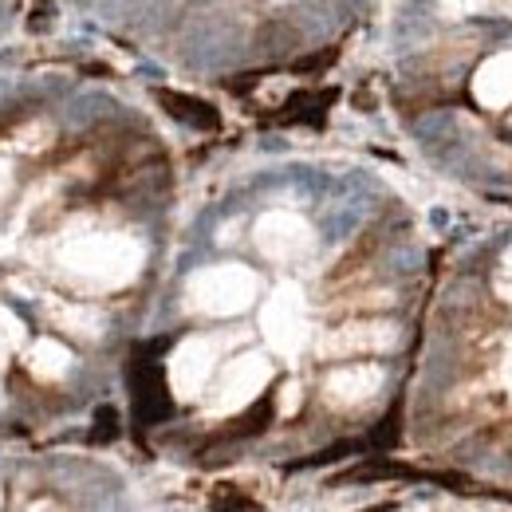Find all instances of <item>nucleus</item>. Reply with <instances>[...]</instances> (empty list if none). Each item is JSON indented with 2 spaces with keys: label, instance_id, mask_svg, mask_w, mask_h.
Instances as JSON below:
<instances>
[{
  "label": "nucleus",
  "instance_id": "obj_1",
  "mask_svg": "<svg viewBox=\"0 0 512 512\" xmlns=\"http://www.w3.org/2000/svg\"><path fill=\"white\" fill-rule=\"evenodd\" d=\"M60 260L67 272L95 280L103 288H115V284H127L138 272L142 249L127 237H79V241H67Z\"/></svg>",
  "mask_w": 512,
  "mask_h": 512
},
{
  "label": "nucleus",
  "instance_id": "obj_2",
  "mask_svg": "<svg viewBox=\"0 0 512 512\" xmlns=\"http://www.w3.org/2000/svg\"><path fill=\"white\" fill-rule=\"evenodd\" d=\"M193 304L209 316H233L245 312L256 296V276L241 264H225V268H209L190 280Z\"/></svg>",
  "mask_w": 512,
  "mask_h": 512
},
{
  "label": "nucleus",
  "instance_id": "obj_3",
  "mask_svg": "<svg viewBox=\"0 0 512 512\" xmlns=\"http://www.w3.org/2000/svg\"><path fill=\"white\" fill-rule=\"evenodd\" d=\"M256 241H260V253L272 260H296L312 249V229L296 213H268L256 225Z\"/></svg>",
  "mask_w": 512,
  "mask_h": 512
},
{
  "label": "nucleus",
  "instance_id": "obj_4",
  "mask_svg": "<svg viewBox=\"0 0 512 512\" xmlns=\"http://www.w3.org/2000/svg\"><path fill=\"white\" fill-rule=\"evenodd\" d=\"M264 331L284 355L300 351V343H304V308H300V292L296 288H280L272 296V304L264 308Z\"/></svg>",
  "mask_w": 512,
  "mask_h": 512
},
{
  "label": "nucleus",
  "instance_id": "obj_5",
  "mask_svg": "<svg viewBox=\"0 0 512 512\" xmlns=\"http://www.w3.org/2000/svg\"><path fill=\"white\" fill-rule=\"evenodd\" d=\"M209 375H213V343H205V339H186V343L178 347V355L170 359V386H174L182 398H190V394H197L201 386L209 383Z\"/></svg>",
  "mask_w": 512,
  "mask_h": 512
},
{
  "label": "nucleus",
  "instance_id": "obj_6",
  "mask_svg": "<svg viewBox=\"0 0 512 512\" xmlns=\"http://www.w3.org/2000/svg\"><path fill=\"white\" fill-rule=\"evenodd\" d=\"M268 363L260 359V355H245V359H237L233 367H229V375H225V386H221V410H237V406H249L256 394H260V386L268 383Z\"/></svg>",
  "mask_w": 512,
  "mask_h": 512
},
{
  "label": "nucleus",
  "instance_id": "obj_7",
  "mask_svg": "<svg viewBox=\"0 0 512 512\" xmlns=\"http://www.w3.org/2000/svg\"><path fill=\"white\" fill-rule=\"evenodd\" d=\"M394 343V327L386 323H347L339 327L331 339H323V355H351V351H379V347H390Z\"/></svg>",
  "mask_w": 512,
  "mask_h": 512
},
{
  "label": "nucleus",
  "instance_id": "obj_8",
  "mask_svg": "<svg viewBox=\"0 0 512 512\" xmlns=\"http://www.w3.org/2000/svg\"><path fill=\"white\" fill-rule=\"evenodd\" d=\"M375 386H379V371L375 367H339V371H331V379H327V398L331 402H363V398H371L375 394Z\"/></svg>",
  "mask_w": 512,
  "mask_h": 512
},
{
  "label": "nucleus",
  "instance_id": "obj_9",
  "mask_svg": "<svg viewBox=\"0 0 512 512\" xmlns=\"http://www.w3.org/2000/svg\"><path fill=\"white\" fill-rule=\"evenodd\" d=\"M67 367H71V351H67L64 343H56V339H40V343L28 351V371H32L36 379H44V383L64 379Z\"/></svg>",
  "mask_w": 512,
  "mask_h": 512
},
{
  "label": "nucleus",
  "instance_id": "obj_10",
  "mask_svg": "<svg viewBox=\"0 0 512 512\" xmlns=\"http://www.w3.org/2000/svg\"><path fill=\"white\" fill-rule=\"evenodd\" d=\"M52 320L71 335H83V339H95L103 331V320L83 304H52Z\"/></svg>",
  "mask_w": 512,
  "mask_h": 512
},
{
  "label": "nucleus",
  "instance_id": "obj_11",
  "mask_svg": "<svg viewBox=\"0 0 512 512\" xmlns=\"http://www.w3.org/2000/svg\"><path fill=\"white\" fill-rule=\"evenodd\" d=\"M24 343V323L16 320L8 308H0V367L12 359V351Z\"/></svg>",
  "mask_w": 512,
  "mask_h": 512
},
{
  "label": "nucleus",
  "instance_id": "obj_12",
  "mask_svg": "<svg viewBox=\"0 0 512 512\" xmlns=\"http://www.w3.org/2000/svg\"><path fill=\"white\" fill-rule=\"evenodd\" d=\"M8 190H12V166L0 158V205H4V197H8Z\"/></svg>",
  "mask_w": 512,
  "mask_h": 512
}]
</instances>
